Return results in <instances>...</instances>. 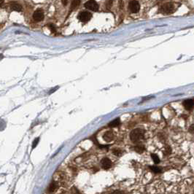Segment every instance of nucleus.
I'll return each mask as SVG.
<instances>
[{"label":"nucleus","mask_w":194,"mask_h":194,"mask_svg":"<svg viewBox=\"0 0 194 194\" xmlns=\"http://www.w3.org/2000/svg\"><path fill=\"white\" fill-rule=\"evenodd\" d=\"M120 119L117 118V119H115V120H112V122H110V123H109V126H110V127L118 126L119 125H120Z\"/></svg>","instance_id":"12"},{"label":"nucleus","mask_w":194,"mask_h":194,"mask_svg":"<svg viewBox=\"0 0 194 194\" xmlns=\"http://www.w3.org/2000/svg\"><path fill=\"white\" fill-rule=\"evenodd\" d=\"M39 140H40V138H37L36 139H34V141L33 142V144H32V147H33V148H34L37 145Z\"/></svg>","instance_id":"20"},{"label":"nucleus","mask_w":194,"mask_h":194,"mask_svg":"<svg viewBox=\"0 0 194 194\" xmlns=\"http://www.w3.org/2000/svg\"><path fill=\"white\" fill-rule=\"evenodd\" d=\"M150 169H151L152 172H153L154 173H161V169L158 166H150Z\"/></svg>","instance_id":"14"},{"label":"nucleus","mask_w":194,"mask_h":194,"mask_svg":"<svg viewBox=\"0 0 194 194\" xmlns=\"http://www.w3.org/2000/svg\"><path fill=\"white\" fill-rule=\"evenodd\" d=\"M174 9V6L172 4L166 3L163 5L162 6L160 7L159 10L161 13H163V14L168 15L173 13Z\"/></svg>","instance_id":"2"},{"label":"nucleus","mask_w":194,"mask_h":194,"mask_svg":"<svg viewBox=\"0 0 194 194\" xmlns=\"http://www.w3.org/2000/svg\"><path fill=\"white\" fill-rule=\"evenodd\" d=\"M189 132L191 133L192 135H194V124L191 125V126L189 127V129H188Z\"/></svg>","instance_id":"19"},{"label":"nucleus","mask_w":194,"mask_h":194,"mask_svg":"<svg viewBox=\"0 0 194 194\" xmlns=\"http://www.w3.org/2000/svg\"><path fill=\"white\" fill-rule=\"evenodd\" d=\"M62 3H63V4H66V3H67V2H66V1H64H64H63V2H62Z\"/></svg>","instance_id":"22"},{"label":"nucleus","mask_w":194,"mask_h":194,"mask_svg":"<svg viewBox=\"0 0 194 194\" xmlns=\"http://www.w3.org/2000/svg\"><path fill=\"white\" fill-rule=\"evenodd\" d=\"M172 152V149L170 147H166L165 149V151H164V154L165 155H169Z\"/></svg>","instance_id":"18"},{"label":"nucleus","mask_w":194,"mask_h":194,"mask_svg":"<svg viewBox=\"0 0 194 194\" xmlns=\"http://www.w3.org/2000/svg\"><path fill=\"white\" fill-rule=\"evenodd\" d=\"M33 18L36 21H41L44 18V13L42 9H38L34 11L33 14Z\"/></svg>","instance_id":"6"},{"label":"nucleus","mask_w":194,"mask_h":194,"mask_svg":"<svg viewBox=\"0 0 194 194\" xmlns=\"http://www.w3.org/2000/svg\"><path fill=\"white\" fill-rule=\"evenodd\" d=\"M91 17V13L87 11L82 12V13H80L78 15V19L82 22H88V21H90Z\"/></svg>","instance_id":"3"},{"label":"nucleus","mask_w":194,"mask_h":194,"mask_svg":"<svg viewBox=\"0 0 194 194\" xmlns=\"http://www.w3.org/2000/svg\"><path fill=\"white\" fill-rule=\"evenodd\" d=\"M57 188V184L56 183H55L54 181H53L52 183L50 184L49 187H48V188H47V191H48V192L49 193H53L54 191H55V189Z\"/></svg>","instance_id":"11"},{"label":"nucleus","mask_w":194,"mask_h":194,"mask_svg":"<svg viewBox=\"0 0 194 194\" xmlns=\"http://www.w3.org/2000/svg\"><path fill=\"white\" fill-rule=\"evenodd\" d=\"M145 147L143 145H137L134 147V150L138 153H142L145 151Z\"/></svg>","instance_id":"13"},{"label":"nucleus","mask_w":194,"mask_h":194,"mask_svg":"<svg viewBox=\"0 0 194 194\" xmlns=\"http://www.w3.org/2000/svg\"><path fill=\"white\" fill-rule=\"evenodd\" d=\"M183 105L184 106V107L185 109L188 110H191L194 107V101L192 99L185 100V101H183Z\"/></svg>","instance_id":"8"},{"label":"nucleus","mask_w":194,"mask_h":194,"mask_svg":"<svg viewBox=\"0 0 194 194\" xmlns=\"http://www.w3.org/2000/svg\"><path fill=\"white\" fill-rule=\"evenodd\" d=\"M103 138H104V139L106 141V142H111V141L114 139L113 133L110 131H107V132L104 134V136H103Z\"/></svg>","instance_id":"9"},{"label":"nucleus","mask_w":194,"mask_h":194,"mask_svg":"<svg viewBox=\"0 0 194 194\" xmlns=\"http://www.w3.org/2000/svg\"><path fill=\"white\" fill-rule=\"evenodd\" d=\"M151 157H152V159L153 160V161H154V163L155 164H158L160 163V159L159 158H158V156L156 154H151Z\"/></svg>","instance_id":"15"},{"label":"nucleus","mask_w":194,"mask_h":194,"mask_svg":"<svg viewBox=\"0 0 194 194\" xmlns=\"http://www.w3.org/2000/svg\"><path fill=\"white\" fill-rule=\"evenodd\" d=\"M112 194H124V193L120 191H114Z\"/></svg>","instance_id":"21"},{"label":"nucleus","mask_w":194,"mask_h":194,"mask_svg":"<svg viewBox=\"0 0 194 194\" xmlns=\"http://www.w3.org/2000/svg\"><path fill=\"white\" fill-rule=\"evenodd\" d=\"M128 7H129V9L131 10V13H137L140 9V5H139V3L137 1H131L129 2V5H128Z\"/></svg>","instance_id":"4"},{"label":"nucleus","mask_w":194,"mask_h":194,"mask_svg":"<svg viewBox=\"0 0 194 194\" xmlns=\"http://www.w3.org/2000/svg\"><path fill=\"white\" fill-rule=\"evenodd\" d=\"M101 166L104 169H109L112 166V162L108 158H104L101 160Z\"/></svg>","instance_id":"7"},{"label":"nucleus","mask_w":194,"mask_h":194,"mask_svg":"<svg viewBox=\"0 0 194 194\" xmlns=\"http://www.w3.org/2000/svg\"><path fill=\"white\" fill-rule=\"evenodd\" d=\"M80 3V1H73L72 2V5H71V8L72 9H74V8L77 7L78 5H79V4Z\"/></svg>","instance_id":"16"},{"label":"nucleus","mask_w":194,"mask_h":194,"mask_svg":"<svg viewBox=\"0 0 194 194\" xmlns=\"http://www.w3.org/2000/svg\"><path fill=\"white\" fill-rule=\"evenodd\" d=\"M85 8L92 11L96 12L99 9V5L95 1H88L85 4Z\"/></svg>","instance_id":"5"},{"label":"nucleus","mask_w":194,"mask_h":194,"mask_svg":"<svg viewBox=\"0 0 194 194\" xmlns=\"http://www.w3.org/2000/svg\"><path fill=\"white\" fill-rule=\"evenodd\" d=\"M112 153H113L114 155H117V156H119V155H120L122 154V151L120 149H114V150H112Z\"/></svg>","instance_id":"17"},{"label":"nucleus","mask_w":194,"mask_h":194,"mask_svg":"<svg viewBox=\"0 0 194 194\" xmlns=\"http://www.w3.org/2000/svg\"><path fill=\"white\" fill-rule=\"evenodd\" d=\"M11 9L14 11H18V12H21L22 10V7H21V5H19L18 3L17 2H13L11 4Z\"/></svg>","instance_id":"10"},{"label":"nucleus","mask_w":194,"mask_h":194,"mask_svg":"<svg viewBox=\"0 0 194 194\" xmlns=\"http://www.w3.org/2000/svg\"><path fill=\"white\" fill-rule=\"evenodd\" d=\"M145 131L141 128H136L131 132L130 139L134 143H138L144 139Z\"/></svg>","instance_id":"1"}]
</instances>
